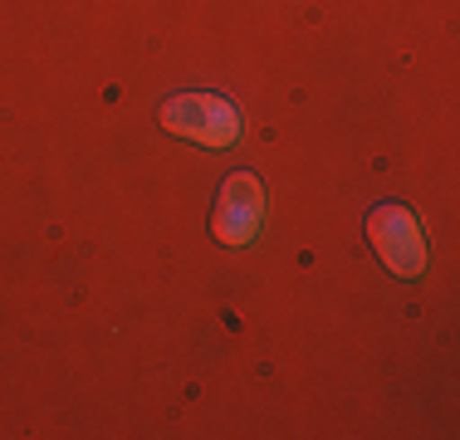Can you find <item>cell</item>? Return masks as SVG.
Wrapping results in <instances>:
<instances>
[{"instance_id":"1","label":"cell","mask_w":460,"mask_h":440,"mask_svg":"<svg viewBox=\"0 0 460 440\" xmlns=\"http://www.w3.org/2000/svg\"><path fill=\"white\" fill-rule=\"evenodd\" d=\"M157 123L167 132H177L186 142H201V147H230L240 137V108L221 93H172L162 98Z\"/></svg>"},{"instance_id":"2","label":"cell","mask_w":460,"mask_h":440,"mask_svg":"<svg viewBox=\"0 0 460 440\" xmlns=\"http://www.w3.org/2000/svg\"><path fill=\"white\" fill-rule=\"evenodd\" d=\"M367 240H372V250H377V260L387 264L397 279H416V274H426V235H421V220H416L402 201L372 206V216H367Z\"/></svg>"},{"instance_id":"3","label":"cell","mask_w":460,"mask_h":440,"mask_svg":"<svg viewBox=\"0 0 460 440\" xmlns=\"http://www.w3.org/2000/svg\"><path fill=\"white\" fill-rule=\"evenodd\" d=\"M265 220V186H260L255 172H230L221 181V196H216L211 211V235L221 245H250Z\"/></svg>"}]
</instances>
